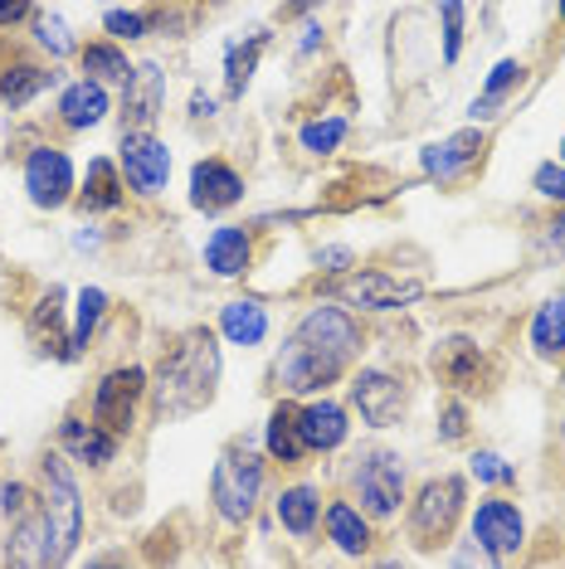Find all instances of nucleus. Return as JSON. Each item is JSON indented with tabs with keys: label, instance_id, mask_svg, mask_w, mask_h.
I'll use <instances>...</instances> for the list:
<instances>
[{
	"label": "nucleus",
	"instance_id": "obj_1",
	"mask_svg": "<svg viewBox=\"0 0 565 569\" xmlns=\"http://www.w3.org/2000/svg\"><path fill=\"white\" fill-rule=\"evenodd\" d=\"M361 351H366L361 321L346 312L341 302L323 297L282 336V346L274 351V366H268V380H274L278 399H298V405L303 399H323L331 385L351 380Z\"/></svg>",
	"mask_w": 565,
	"mask_h": 569
},
{
	"label": "nucleus",
	"instance_id": "obj_2",
	"mask_svg": "<svg viewBox=\"0 0 565 569\" xmlns=\"http://www.w3.org/2000/svg\"><path fill=\"white\" fill-rule=\"evenodd\" d=\"M220 375H225L220 331L186 327V331H176L157 356V370H151V405H157L161 419H190V413L215 405Z\"/></svg>",
	"mask_w": 565,
	"mask_h": 569
},
{
	"label": "nucleus",
	"instance_id": "obj_3",
	"mask_svg": "<svg viewBox=\"0 0 565 569\" xmlns=\"http://www.w3.org/2000/svg\"><path fill=\"white\" fill-rule=\"evenodd\" d=\"M40 511L49 530V569H69V560L83 546V487L73 477V462L63 452H40Z\"/></svg>",
	"mask_w": 565,
	"mask_h": 569
},
{
	"label": "nucleus",
	"instance_id": "obj_4",
	"mask_svg": "<svg viewBox=\"0 0 565 569\" xmlns=\"http://www.w3.org/2000/svg\"><path fill=\"white\" fill-rule=\"evenodd\" d=\"M264 487H268V458L249 438H235L220 458H215V472H210V507L225 526L244 530L259 516V501H264Z\"/></svg>",
	"mask_w": 565,
	"mask_h": 569
},
{
	"label": "nucleus",
	"instance_id": "obj_5",
	"mask_svg": "<svg viewBox=\"0 0 565 569\" xmlns=\"http://www.w3.org/2000/svg\"><path fill=\"white\" fill-rule=\"evenodd\" d=\"M346 482H351V501L361 507L376 526L400 521L409 507V472L405 458L385 443H366L351 452V468H346Z\"/></svg>",
	"mask_w": 565,
	"mask_h": 569
},
{
	"label": "nucleus",
	"instance_id": "obj_6",
	"mask_svg": "<svg viewBox=\"0 0 565 569\" xmlns=\"http://www.w3.org/2000/svg\"><path fill=\"white\" fill-rule=\"evenodd\" d=\"M468 516V482L458 472L424 477L405 507V540L415 550H444L454 546L458 526Z\"/></svg>",
	"mask_w": 565,
	"mask_h": 569
},
{
	"label": "nucleus",
	"instance_id": "obj_7",
	"mask_svg": "<svg viewBox=\"0 0 565 569\" xmlns=\"http://www.w3.org/2000/svg\"><path fill=\"white\" fill-rule=\"evenodd\" d=\"M409 395H415V385H409V375L390 370V366H356L351 380H346V409L356 413V419L366 423V429H395V423L409 413Z\"/></svg>",
	"mask_w": 565,
	"mask_h": 569
},
{
	"label": "nucleus",
	"instance_id": "obj_8",
	"mask_svg": "<svg viewBox=\"0 0 565 569\" xmlns=\"http://www.w3.org/2000/svg\"><path fill=\"white\" fill-rule=\"evenodd\" d=\"M147 399H151V370L147 366H112V370L98 375L93 399H88V419H93L98 429H108L112 438H127Z\"/></svg>",
	"mask_w": 565,
	"mask_h": 569
},
{
	"label": "nucleus",
	"instance_id": "obj_9",
	"mask_svg": "<svg viewBox=\"0 0 565 569\" xmlns=\"http://www.w3.org/2000/svg\"><path fill=\"white\" fill-rule=\"evenodd\" d=\"M20 186H24V196H30L34 210L54 214L63 204L79 200V166H73V157L59 147V141H34L20 161Z\"/></svg>",
	"mask_w": 565,
	"mask_h": 569
},
{
	"label": "nucleus",
	"instance_id": "obj_10",
	"mask_svg": "<svg viewBox=\"0 0 565 569\" xmlns=\"http://www.w3.org/2000/svg\"><path fill=\"white\" fill-rule=\"evenodd\" d=\"M424 297V282L419 278H400L390 268H356L351 278H341L331 288V302H341L346 312H405Z\"/></svg>",
	"mask_w": 565,
	"mask_h": 569
},
{
	"label": "nucleus",
	"instance_id": "obj_11",
	"mask_svg": "<svg viewBox=\"0 0 565 569\" xmlns=\"http://www.w3.org/2000/svg\"><path fill=\"white\" fill-rule=\"evenodd\" d=\"M118 171L127 196L137 200H161L171 186V147L157 132H122L118 141Z\"/></svg>",
	"mask_w": 565,
	"mask_h": 569
},
{
	"label": "nucleus",
	"instance_id": "obj_12",
	"mask_svg": "<svg viewBox=\"0 0 565 569\" xmlns=\"http://www.w3.org/2000/svg\"><path fill=\"white\" fill-rule=\"evenodd\" d=\"M487 151V132L483 127H464V132H448L439 141H424L419 147V176L429 186H458L468 171H478Z\"/></svg>",
	"mask_w": 565,
	"mask_h": 569
},
{
	"label": "nucleus",
	"instance_id": "obj_13",
	"mask_svg": "<svg viewBox=\"0 0 565 569\" xmlns=\"http://www.w3.org/2000/svg\"><path fill=\"white\" fill-rule=\"evenodd\" d=\"M468 540L483 546L497 560H512V555L526 550V516L517 501L507 497H483L478 507L468 511Z\"/></svg>",
	"mask_w": 565,
	"mask_h": 569
},
{
	"label": "nucleus",
	"instance_id": "obj_14",
	"mask_svg": "<svg viewBox=\"0 0 565 569\" xmlns=\"http://www.w3.org/2000/svg\"><path fill=\"white\" fill-rule=\"evenodd\" d=\"M161 112H166V73L157 59H141L118 98L122 132H151V127L161 122Z\"/></svg>",
	"mask_w": 565,
	"mask_h": 569
},
{
	"label": "nucleus",
	"instance_id": "obj_15",
	"mask_svg": "<svg viewBox=\"0 0 565 569\" xmlns=\"http://www.w3.org/2000/svg\"><path fill=\"white\" fill-rule=\"evenodd\" d=\"M434 375H439V385L448 395L468 399L473 390H483V380H487L483 346L473 341V336H444V341H434Z\"/></svg>",
	"mask_w": 565,
	"mask_h": 569
},
{
	"label": "nucleus",
	"instance_id": "obj_16",
	"mask_svg": "<svg viewBox=\"0 0 565 569\" xmlns=\"http://www.w3.org/2000/svg\"><path fill=\"white\" fill-rule=\"evenodd\" d=\"M54 83H59V69L49 59L20 54V49H10V54L0 59V108L24 112L30 102H40Z\"/></svg>",
	"mask_w": 565,
	"mask_h": 569
},
{
	"label": "nucleus",
	"instance_id": "obj_17",
	"mask_svg": "<svg viewBox=\"0 0 565 569\" xmlns=\"http://www.w3.org/2000/svg\"><path fill=\"white\" fill-rule=\"evenodd\" d=\"M244 196H249V186H244V176L229 161L200 157L190 166V210L225 214V210H235V204H244Z\"/></svg>",
	"mask_w": 565,
	"mask_h": 569
},
{
	"label": "nucleus",
	"instance_id": "obj_18",
	"mask_svg": "<svg viewBox=\"0 0 565 569\" xmlns=\"http://www.w3.org/2000/svg\"><path fill=\"white\" fill-rule=\"evenodd\" d=\"M323 536L341 560H370L376 555V521L351 497H331L323 511Z\"/></svg>",
	"mask_w": 565,
	"mask_h": 569
},
{
	"label": "nucleus",
	"instance_id": "obj_19",
	"mask_svg": "<svg viewBox=\"0 0 565 569\" xmlns=\"http://www.w3.org/2000/svg\"><path fill=\"white\" fill-rule=\"evenodd\" d=\"M298 429H303V443L313 458H327V452H341L351 443V409L341 399H303L298 405Z\"/></svg>",
	"mask_w": 565,
	"mask_h": 569
},
{
	"label": "nucleus",
	"instance_id": "obj_20",
	"mask_svg": "<svg viewBox=\"0 0 565 569\" xmlns=\"http://www.w3.org/2000/svg\"><path fill=\"white\" fill-rule=\"evenodd\" d=\"M59 452L69 462H79V468H88V472H102V468H112V462H118L122 438H112L108 429H98V423L83 419V413H63V423H59Z\"/></svg>",
	"mask_w": 565,
	"mask_h": 569
},
{
	"label": "nucleus",
	"instance_id": "obj_21",
	"mask_svg": "<svg viewBox=\"0 0 565 569\" xmlns=\"http://www.w3.org/2000/svg\"><path fill=\"white\" fill-rule=\"evenodd\" d=\"M54 118H59L63 132H73V137L93 132V127H102V122L112 118V88L88 83V79L63 83L59 88V102H54Z\"/></svg>",
	"mask_w": 565,
	"mask_h": 569
},
{
	"label": "nucleus",
	"instance_id": "obj_22",
	"mask_svg": "<svg viewBox=\"0 0 565 569\" xmlns=\"http://www.w3.org/2000/svg\"><path fill=\"white\" fill-rule=\"evenodd\" d=\"M323 511H327L323 487L307 482V477L288 482L274 497V521L282 526V536H293V540H313L317 530H323Z\"/></svg>",
	"mask_w": 565,
	"mask_h": 569
},
{
	"label": "nucleus",
	"instance_id": "obj_23",
	"mask_svg": "<svg viewBox=\"0 0 565 569\" xmlns=\"http://www.w3.org/2000/svg\"><path fill=\"white\" fill-rule=\"evenodd\" d=\"M254 229L249 224H220L200 249V263L210 268V278L220 282H235V278H249L254 268Z\"/></svg>",
	"mask_w": 565,
	"mask_h": 569
},
{
	"label": "nucleus",
	"instance_id": "obj_24",
	"mask_svg": "<svg viewBox=\"0 0 565 569\" xmlns=\"http://www.w3.org/2000/svg\"><path fill=\"white\" fill-rule=\"evenodd\" d=\"M264 458L278 462V468H303L313 452L303 443V429H298V399H278L264 419Z\"/></svg>",
	"mask_w": 565,
	"mask_h": 569
},
{
	"label": "nucleus",
	"instance_id": "obj_25",
	"mask_svg": "<svg viewBox=\"0 0 565 569\" xmlns=\"http://www.w3.org/2000/svg\"><path fill=\"white\" fill-rule=\"evenodd\" d=\"M526 73H532V69H526L522 59H497V63H493V73L483 79V93L468 102V122L487 132V122L503 118V108L512 102V93H517V88L526 83Z\"/></svg>",
	"mask_w": 565,
	"mask_h": 569
},
{
	"label": "nucleus",
	"instance_id": "obj_26",
	"mask_svg": "<svg viewBox=\"0 0 565 569\" xmlns=\"http://www.w3.org/2000/svg\"><path fill=\"white\" fill-rule=\"evenodd\" d=\"M220 341L225 346H244V351H254V346L268 341V331H274V317H268V307L259 297H235V302L220 307Z\"/></svg>",
	"mask_w": 565,
	"mask_h": 569
},
{
	"label": "nucleus",
	"instance_id": "obj_27",
	"mask_svg": "<svg viewBox=\"0 0 565 569\" xmlns=\"http://www.w3.org/2000/svg\"><path fill=\"white\" fill-rule=\"evenodd\" d=\"M69 297H63V288H49L40 292V302L30 307V341L40 346L44 356H54V360H63V351H69Z\"/></svg>",
	"mask_w": 565,
	"mask_h": 569
},
{
	"label": "nucleus",
	"instance_id": "obj_28",
	"mask_svg": "<svg viewBox=\"0 0 565 569\" xmlns=\"http://www.w3.org/2000/svg\"><path fill=\"white\" fill-rule=\"evenodd\" d=\"M79 204L83 214H112V210H122L127 204V186H122V171H118V161L112 157H93L88 161V171L79 180Z\"/></svg>",
	"mask_w": 565,
	"mask_h": 569
},
{
	"label": "nucleus",
	"instance_id": "obj_29",
	"mask_svg": "<svg viewBox=\"0 0 565 569\" xmlns=\"http://www.w3.org/2000/svg\"><path fill=\"white\" fill-rule=\"evenodd\" d=\"M108 307H112V297L102 288H79V292H73V307H69V351H63V366H73V360L88 356L98 327L108 321Z\"/></svg>",
	"mask_w": 565,
	"mask_h": 569
},
{
	"label": "nucleus",
	"instance_id": "obj_30",
	"mask_svg": "<svg viewBox=\"0 0 565 569\" xmlns=\"http://www.w3.org/2000/svg\"><path fill=\"white\" fill-rule=\"evenodd\" d=\"M274 44V30H254L244 34V40H235L225 49V98H244L254 83V73H259V59L264 49Z\"/></svg>",
	"mask_w": 565,
	"mask_h": 569
},
{
	"label": "nucleus",
	"instance_id": "obj_31",
	"mask_svg": "<svg viewBox=\"0 0 565 569\" xmlns=\"http://www.w3.org/2000/svg\"><path fill=\"white\" fill-rule=\"evenodd\" d=\"M79 69H83V79H88V83L122 88L127 79H132L137 63L127 59V49H122V44H112V40H88V44H79Z\"/></svg>",
	"mask_w": 565,
	"mask_h": 569
},
{
	"label": "nucleus",
	"instance_id": "obj_32",
	"mask_svg": "<svg viewBox=\"0 0 565 569\" xmlns=\"http://www.w3.org/2000/svg\"><path fill=\"white\" fill-rule=\"evenodd\" d=\"M526 346H532L536 360H561L565 356V292L546 297L532 312V327H526Z\"/></svg>",
	"mask_w": 565,
	"mask_h": 569
},
{
	"label": "nucleus",
	"instance_id": "obj_33",
	"mask_svg": "<svg viewBox=\"0 0 565 569\" xmlns=\"http://www.w3.org/2000/svg\"><path fill=\"white\" fill-rule=\"evenodd\" d=\"M166 20V10H147V6H108L102 10V40H112V44H137V40H147L151 30Z\"/></svg>",
	"mask_w": 565,
	"mask_h": 569
},
{
	"label": "nucleus",
	"instance_id": "obj_34",
	"mask_svg": "<svg viewBox=\"0 0 565 569\" xmlns=\"http://www.w3.org/2000/svg\"><path fill=\"white\" fill-rule=\"evenodd\" d=\"M30 40L40 54H49V63H59V59H79V40H73V30H69V20L59 16V10H44V6H34V20H30Z\"/></svg>",
	"mask_w": 565,
	"mask_h": 569
},
{
	"label": "nucleus",
	"instance_id": "obj_35",
	"mask_svg": "<svg viewBox=\"0 0 565 569\" xmlns=\"http://www.w3.org/2000/svg\"><path fill=\"white\" fill-rule=\"evenodd\" d=\"M351 137V122L341 118V112H317V118H307L298 127V147L307 151V157H337L341 151V141Z\"/></svg>",
	"mask_w": 565,
	"mask_h": 569
},
{
	"label": "nucleus",
	"instance_id": "obj_36",
	"mask_svg": "<svg viewBox=\"0 0 565 569\" xmlns=\"http://www.w3.org/2000/svg\"><path fill=\"white\" fill-rule=\"evenodd\" d=\"M468 433H473V409H468V399L448 395L444 405H439V423H434V438H439L444 448H454V443H464Z\"/></svg>",
	"mask_w": 565,
	"mask_h": 569
},
{
	"label": "nucleus",
	"instance_id": "obj_37",
	"mask_svg": "<svg viewBox=\"0 0 565 569\" xmlns=\"http://www.w3.org/2000/svg\"><path fill=\"white\" fill-rule=\"evenodd\" d=\"M468 477L478 487H517V468L503 458V452H493V448H478L468 458Z\"/></svg>",
	"mask_w": 565,
	"mask_h": 569
},
{
	"label": "nucleus",
	"instance_id": "obj_38",
	"mask_svg": "<svg viewBox=\"0 0 565 569\" xmlns=\"http://www.w3.org/2000/svg\"><path fill=\"white\" fill-rule=\"evenodd\" d=\"M439 24H444V34H439L444 49H439V54H444L448 69H454L458 54H464V24H468V6H439Z\"/></svg>",
	"mask_w": 565,
	"mask_h": 569
},
{
	"label": "nucleus",
	"instance_id": "obj_39",
	"mask_svg": "<svg viewBox=\"0 0 565 569\" xmlns=\"http://www.w3.org/2000/svg\"><path fill=\"white\" fill-rule=\"evenodd\" d=\"M532 253L536 263H551V258H565V210H556L542 229L532 234Z\"/></svg>",
	"mask_w": 565,
	"mask_h": 569
},
{
	"label": "nucleus",
	"instance_id": "obj_40",
	"mask_svg": "<svg viewBox=\"0 0 565 569\" xmlns=\"http://www.w3.org/2000/svg\"><path fill=\"white\" fill-rule=\"evenodd\" d=\"M313 263H317V273L323 278H351L356 273V249L351 243H323V249L313 253Z\"/></svg>",
	"mask_w": 565,
	"mask_h": 569
},
{
	"label": "nucleus",
	"instance_id": "obj_41",
	"mask_svg": "<svg viewBox=\"0 0 565 569\" xmlns=\"http://www.w3.org/2000/svg\"><path fill=\"white\" fill-rule=\"evenodd\" d=\"M532 190L542 196L546 204H556V210H565V166L561 161H542L532 171Z\"/></svg>",
	"mask_w": 565,
	"mask_h": 569
},
{
	"label": "nucleus",
	"instance_id": "obj_42",
	"mask_svg": "<svg viewBox=\"0 0 565 569\" xmlns=\"http://www.w3.org/2000/svg\"><path fill=\"white\" fill-rule=\"evenodd\" d=\"M448 569H503V560L487 555L483 546H473V540H458L454 555H448Z\"/></svg>",
	"mask_w": 565,
	"mask_h": 569
},
{
	"label": "nucleus",
	"instance_id": "obj_43",
	"mask_svg": "<svg viewBox=\"0 0 565 569\" xmlns=\"http://www.w3.org/2000/svg\"><path fill=\"white\" fill-rule=\"evenodd\" d=\"M327 40V30H323V16L317 10H303V40H298V59H313L317 54V44Z\"/></svg>",
	"mask_w": 565,
	"mask_h": 569
},
{
	"label": "nucleus",
	"instance_id": "obj_44",
	"mask_svg": "<svg viewBox=\"0 0 565 569\" xmlns=\"http://www.w3.org/2000/svg\"><path fill=\"white\" fill-rule=\"evenodd\" d=\"M34 20V6H24V0H0V34L20 30V24Z\"/></svg>",
	"mask_w": 565,
	"mask_h": 569
},
{
	"label": "nucleus",
	"instance_id": "obj_45",
	"mask_svg": "<svg viewBox=\"0 0 565 569\" xmlns=\"http://www.w3.org/2000/svg\"><path fill=\"white\" fill-rule=\"evenodd\" d=\"M215 118H220V98L196 88V93H190V122H215Z\"/></svg>",
	"mask_w": 565,
	"mask_h": 569
},
{
	"label": "nucleus",
	"instance_id": "obj_46",
	"mask_svg": "<svg viewBox=\"0 0 565 569\" xmlns=\"http://www.w3.org/2000/svg\"><path fill=\"white\" fill-rule=\"evenodd\" d=\"M73 249H79V253H98L102 249V229L98 224H79V229H73Z\"/></svg>",
	"mask_w": 565,
	"mask_h": 569
},
{
	"label": "nucleus",
	"instance_id": "obj_47",
	"mask_svg": "<svg viewBox=\"0 0 565 569\" xmlns=\"http://www.w3.org/2000/svg\"><path fill=\"white\" fill-rule=\"evenodd\" d=\"M79 569H132V565H127L122 555H93V560L79 565Z\"/></svg>",
	"mask_w": 565,
	"mask_h": 569
},
{
	"label": "nucleus",
	"instance_id": "obj_48",
	"mask_svg": "<svg viewBox=\"0 0 565 569\" xmlns=\"http://www.w3.org/2000/svg\"><path fill=\"white\" fill-rule=\"evenodd\" d=\"M370 569H409L400 555H376V560H370Z\"/></svg>",
	"mask_w": 565,
	"mask_h": 569
},
{
	"label": "nucleus",
	"instance_id": "obj_49",
	"mask_svg": "<svg viewBox=\"0 0 565 569\" xmlns=\"http://www.w3.org/2000/svg\"><path fill=\"white\" fill-rule=\"evenodd\" d=\"M556 161L565 166V137H561V147H556Z\"/></svg>",
	"mask_w": 565,
	"mask_h": 569
},
{
	"label": "nucleus",
	"instance_id": "obj_50",
	"mask_svg": "<svg viewBox=\"0 0 565 569\" xmlns=\"http://www.w3.org/2000/svg\"><path fill=\"white\" fill-rule=\"evenodd\" d=\"M556 16H561V20H565V6H561V10H556Z\"/></svg>",
	"mask_w": 565,
	"mask_h": 569
},
{
	"label": "nucleus",
	"instance_id": "obj_51",
	"mask_svg": "<svg viewBox=\"0 0 565 569\" xmlns=\"http://www.w3.org/2000/svg\"><path fill=\"white\" fill-rule=\"evenodd\" d=\"M561 438H565V423H561Z\"/></svg>",
	"mask_w": 565,
	"mask_h": 569
}]
</instances>
